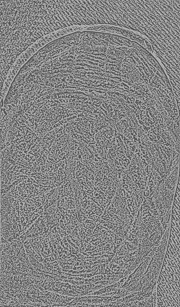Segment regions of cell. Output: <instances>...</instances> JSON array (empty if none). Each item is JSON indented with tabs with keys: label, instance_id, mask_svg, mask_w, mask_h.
Returning a JSON list of instances; mask_svg holds the SVG:
<instances>
[{
	"label": "cell",
	"instance_id": "cell-1",
	"mask_svg": "<svg viewBox=\"0 0 180 307\" xmlns=\"http://www.w3.org/2000/svg\"><path fill=\"white\" fill-rule=\"evenodd\" d=\"M0 9L1 40L14 53H22L56 31V14L51 0H4Z\"/></svg>",
	"mask_w": 180,
	"mask_h": 307
},
{
	"label": "cell",
	"instance_id": "cell-2",
	"mask_svg": "<svg viewBox=\"0 0 180 307\" xmlns=\"http://www.w3.org/2000/svg\"><path fill=\"white\" fill-rule=\"evenodd\" d=\"M72 13L73 22L78 26L107 25L109 18L106 0H74Z\"/></svg>",
	"mask_w": 180,
	"mask_h": 307
},
{
	"label": "cell",
	"instance_id": "cell-3",
	"mask_svg": "<svg viewBox=\"0 0 180 307\" xmlns=\"http://www.w3.org/2000/svg\"><path fill=\"white\" fill-rule=\"evenodd\" d=\"M19 70V68L12 66L7 77L1 88V96L2 97H4L10 83Z\"/></svg>",
	"mask_w": 180,
	"mask_h": 307
}]
</instances>
